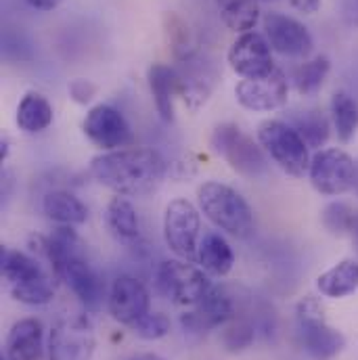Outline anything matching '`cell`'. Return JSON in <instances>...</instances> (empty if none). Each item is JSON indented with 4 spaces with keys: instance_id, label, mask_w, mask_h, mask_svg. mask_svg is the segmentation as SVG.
Here are the masks:
<instances>
[{
    "instance_id": "1",
    "label": "cell",
    "mask_w": 358,
    "mask_h": 360,
    "mask_svg": "<svg viewBox=\"0 0 358 360\" xmlns=\"http://www.w3.org/2000/svg\"><path fill=\"white\" fill-rule=\"evenodd\" d=\"M170 164L153 147H126L105 151L90 162V176L122 197L155 193L168 176Z\"/></svg>"
},
{
    "instance_id": "25",
    "label": "cell",
    "mask_w": 358,
    "mask_h": 360,
    "mask_svg": "<svg viewBox=\"0 0 358 360\" xmlns=\"http://www.w3.org/2000/svg\"><path fill=\"white\" fill-rule=\"evenodd\" d=\"M317 289L321 295L331 300H342L358 291V260L346 258L335 266L325 270L317 278Z\"/></svg>"
},
{
    "instance_id": "24",
    "label": "cell",
    "mask_w": 358,
    "mask_h": 360,
    "mask_svg": "<svg viewBox=\"0 0 358 360\" xmlns=\"http://www.w3.org/2000/svg\"><path fill=\"white\" fill-rule=\"evenodd\" d=\"M53 120H55L53 105L40 92H34V90L27 92L19 101V105H17L15 124L25 134H40V132H44L53 124Z\"/></svg>"
},
{
    "instance_id": "19",
    "label": "cell",
    "mask_w": 358,
    "mask_h": 360,
    "mask_svg": "<svg viewBox=\"0 0 358 360\" xmlns=\"http://www.w3.org/2000/svg\"><path fill=\"white\" fill-rule=\"evenodd\" d=\"M44 352V329L36 319L17 321L4 342V359L6 360H40Z\"/></svg>"
},
{
    "instance_id": "4",
    "label": "cell",
    "mask_w": 358,
    "mask_h": 360,
    "mask_svg": "<svg viewBox=\"0 0 358 360\" xmlns=\"http://www.w3.org/2000/svg\"><path fill=\"white\" fill-rule=\"evenodd\" d=\"M258 143L270 160L289 176L302 179L310 168V147L300 132L283 120H264L258 126Z\"/></svg>"
},
{
    "instance_id": "15",
    "label": "cell",
    "mask_w": 358,
    "mask_h": 360,
    "mask_svg": "<svg viewBox=\"0 0 358 360\" xmlns=\"http://www.w3.org/2000/svg\"><path fill=\"white\" fill-rule=\"evenodd\" d=\"M262 23L272 53L291 59H306L312 53L314 40L310 30L302 21L283 13H267Z\"/></svg>"
},
{
    "instance_id": "8",
    "label": "cell",
    "mask_w": 358,
    "mask_h": 360,
    "mask_svg": "<svg viewBox=\"0 0 358 360\" xmlns=\"http://www.w3.org/2000/svg\"><path fill=\"white\" fill-rule=\"evenodd\" d=\"M94 348V325L84 312L61 314L49 331V360H92Z\"/></svg>"
},
{
    "instance_id": "40",
    "label": "cell",
    "mask_w": 358,
    "mask_h": 360,
    "mask_svg": "<svg viewBox=\"0 0 358 360\" xmlns=\"http://www.w3.org/2000/svg\"><path fill=\"white\" fill-rule=\"evenodd\" d=\"M267 2H272V0H267Z\"/></svg>"
},
{
    "instance_id": "18",
    "label": "cell",
    "mask_w": 358,
    "mask_h": 360,
    "mask_svg": "<svg viewBox=\"0 0 358 360\" xmlns=\"http://www.w3.org/2000/svg\"><path fill=\"white\" fill-rule=\"evenodd\" d=\"M180 68L177 70L179 76V96L182 98V103L197 111L201 105H205V101L210 98L212 89H214V74L210 65H203L197 55L179 61Z\"/></svg>"
},
{
    "instance_id": "31",
    "label": "cell",
    "mask_w": 358,
    "mask_h": 360,
    "mask_svg": "<svg viewBox=\"0 0 358 360\" xmlns=\"http://www.w3.org/2000/svg\"><path fill=\"white\" fill-rule=\"evenodd\" d=\"M357 220L358 212L344 201H333L323 210V224L331 235H352Z\"/></svg>"
},
{
    "instance_id": "12",
    "label": "cell",
    "mask_w": 358,
    "mask_h": 360,
    "mask_svg": "<svg viewBox=\"0 0 358 360\" xmlns=\"http://www.w3.org/2000/svg\"><path fill=\"white\" fill-rule=\"evenodd\" d=\"M107 308L115 323L134 327L141 319L151 312V295L143 281L130 274H120L109 289Z\"/></svg>"
},
{
    "instance_id": "23",
    "label": "cell",
    "mask_w": 358,
    "mask_h": 360,
    "mask_svg": "<svg viewBox=\"0 0 358 360\" xmlns=\"http://www.w3.org/2000/svg\"><path fill=\"white\" fill-rule=\"evenodd\" d=\"M197 264L210 276H226L235 266V252L220 233H203L197 252Z\"/></svg>"
},
{
    "instance_id": "33",
    "label": "cell",
    "mask_w": 358,
    "mask_h": 360,
    "mask_svg": "<svg viewBox=\"0 0 358 360\" xmlns=\"http://www.w3.org/2000/svg\"><path fill=\"white\" fill-rule=\"evenodd\" d=\"M256 331L248 321H231L226 323V329L222 331V344L229 352H243L254 344Z\"/></svg>"
},
{
    "instance_id": "13",
    "label": "cell",
    "mask_w": 358,
    "mask_h": 360,
    "mask_svg": "<svg viewBox=\"0 0 358 360\" xmlns=\"http://www.w3.org/2000/svg\"><path fill=\"white\" fill-rule=\"evenodd\" d=\"M82 130L90 143L105 151H117L132 145V128L128 120L111 105H94L82 122Z\"/></svg>"
},
{
    "instance_id": "11",
    "label": "cell",
    "mask_w": 358,
    "mask_h": 360,
    "mask_svg": "<svg viewBox=\"0 0 358 360\" xmlns=\"http://www.w3.org/2000/svg\"><path fill=\"white\" fill-rule=\"evenodd\" d=\"M55 276L72 289V293L87 310L94 312L101 308L105 297V283L98 276V272L92 269L89 258L84 256V245L72 252L59 264V269L55 270Z\"/></svg>"
},
{
    "instance_id": "35",
    "label": "cell",
    "mask_w": 358,
    "mask_h": 360,
    "mask_svg": "<svg viewBox=\"0 0 358 360\" xmlns=\"http://www.w3.org/2000/svg\"><path fill=\"white\" fill-rule=\"evenodd\" d=\"M340 13L350 27H358V0H340Z\"/></svg>"
},
{
    "instance_id": "7",
    "label": "cell",
    "mask_w": 358,
    "mask_h": 360,
    "mask_svg": "<svg viewBox=\"0 0 358 360\" xmlns=\"http://www.w3.org/2000/svg\"><path fill=\"white\" fill-rule=\"evenodd\" d=\"M158 291L179 308H193L214 287L210 274L201 266L184 260H166L155 272Z\"/></svg>"
},
{
    "instance_id": "26",
    "label": "cell",
    "mask_w": 358,
    "mask_h": 360,
    "mask_svg": "<svg viewBox=\"0 0 358 360\" xmlns=\"http://www.w3.org/2000/svg\"><path fill=\"white\" fill-rule=\"evenodd\" d=\"M222 23L237 34L254 32L260 21V0H214Z\"/></svg>"
},
{
    "instance_id": "14",
    "label": "cell",
    "mask_w": 358,
    "mask_h": 360,
    "mask_svg": "<svg viewBox=\"0 0 358 360\" xmlns=\"http://www.w3.org/2000/svg\"><path fill=\"white\" fill-rule=\"evenodd\" d=\"M233 319H235L233 295L226 293L222 287L214 285L199 304H195L193 308H186L180 314V327L184 333L201 335L218 327H224Z\"/></svg>"
},
{
    "instance_id": "3",
    "label": "cell",
    "mask_w": 358,
    "mask_h": 360,
    "mask_svg": "<svg viewBox=\"0 0 358 360\" xmlns=\"http://www.w3.org/2000/svg\"><path fill=\"white\" fill-rule=\"evenodd\" d=\"M199 212L222 233L245 239L254 233V212L248 199L231 184L205 180L197 188Z\"/></svg>"
},
{
    "instance_id": "22",
    "label": "cell",
    "mask_w": 358,
    "mask_h": 360,
    "mask_svg": "<svg viewBox=\"0 0 358 360\" xmlns=\"http://www.w3.org/2000/svg\"><path fill=\"white\" fill-rule=\"evenodd\" d=\"M42 212L59 226H80L89 220V207L70 191L57 188L44 195Z\"/></svg>"
},
{
    "instance_id": "27",
    "label": "cell",
    "mask_w": 358,
    "mask_h": 360,
    "mask_svg": "<svg viewBox=\"0 0 358 360\" xmlns=\"http://www.w3.org/2000/svg\"><path fill=\"white\" fill-rule=\"evenodd\" d=\"M331 124L342 143H350L358 130V103L346 90L331 96Z\"/></svg>"
},
{
    "instance_id": "2",
    "label": "cell",
    "mask_w": 358,
    "mask_h": 360,
    "mask_svg": "<svg viewBox=\"0 0 358 360\" xmlns=\"http://www.w3.org/2000/svg\"><path fill=\"white\" fill-rule=\"evenodd\" d=\"M0 270L6 291L15 302L25 306H44L55 297V274L40 264L38 258L13 250L2 248L0 252Z\"/></svg>"
},
{
    "instance_id": "6",
    "label": "cell",
    "mask_w": 358,
    "mask_h": 360,
    "mask_svg": "<svg viewBox=\"0 0 358 360\" xmlns=\"http://www.w3.org/2000/svg\"><path fill=\"white\" fill-rule=\"evenodd\" d=\"M298 333L304 352L314 360L335 359L346 348V338L342 331L333 329L325 319V308L314 295H306L295 308Z\"/></svg>"
},
{
    "instance_id": "17",
    "label": "cell",
    "mask_w": 358,
    "mask_h": 360,
    "mask_svg": "<svg viewBox=\"0 0 358 360\" xmlns=\"http://www.w3.org/2000/svg\"><path fill=\"white\" fill-rule=\"evenodd\" d=\"M289 82L281 70L264 78H243L235 86L237 103L248 111H276L287 105Z\"/></svg>"
},
{
    "instance_id": "39",
    "label": "cell",
    "mask_w": 358,
    "mask_h": 360,
    "mask_svg": "<svg viewBox=\"0 0 358 360\" xmlns=\"http://www.w3.org/2000/svg\"><path fill=\"white\" fill-rule=\"evenodd\" d=\"M354 188H357V191H358V176H357V186H354Z\"/></svg>"
},
{
    "instance_id": "9",
    "label": "cell",
    "mask_w": 358,
    "mask_h": 360,
    "mask_svg": "<svg viewBox=\"0 0 358 360\" xmlns=\"http://www.w3.org/2000/svg\"><path fill=\"white\" fill-rule=\"evenodd\" d=\"M188 199L179 197L166 205L164 212V241L168 250L184 262H197L201 241V216Z\"/></svg>"
},
{
    "instance_id": "37",
    "label": "cell",
    "mask_w": 358,
    "mask_h": 360,
    "mask_svg": "<svg viewBox=\"0 0 358 360\" xmlns=\"http://www.w3.org/2000/svg\"><path fill=\"white\" fill-rule=\"evenodd\" d=\"M32 8H38V11H53L57 8L63 0H25Z\"/></svg>"
},
{
    "instance_id": "29",
    "label": "cell",
    "mask_w": 358,
    "mask_h": 360,
    "mask_svg": "<svg viewBox=\"0 0 358 360\" xmlns=\"http://www.w3.org/2000/svg\"><path fill=\"white\" fill-rule=\"evenodd\" d=\"M291 126L300 132V136L306 141L310 149H319L329 141V130H331L329 120L317 109L298 111L291 117Z\"/></svg>"
},
{
    "instance_id": "21",
    "label": "cell",
    "mask_w": 358,
    "mask_h": 360,
    "mask_svg": "<svg viewBox=\"0 0 358 360\" xmlns=\"http://www.w3.org/2000/svg\"><path fill=\"white\" fill-rule=\"evenodd\" d=\"M147 82L155 109L164 122L174 120V96H179V76L172 65L153 63L147 70Z\"/></svg>"
},
{
    "instance_id": "30",
    "label": "cell",
    "mask_w": 358,
    "mask_h": 360,
    "mask_svg": "<svg viewBox=\"0 0 358 360\" xmlns=\"http://www.w3.org/2000/svg\"><path fill=\"white\" fill-rule=\"evenodd\" d=\"M164 34H166V42H168L177 61H184V59L195 55L193 34L180 15H177V13L164 15Z\"/></svg>"
},
{
    "instance_id": "32",
    "label": "cell",
    "mask_w": 358,
    "mask_h": 360,
    "mask_svg": "<svg viewBox=\"0 0 358 360\" xmlns=\"http://www.w3.org/2000/svg\"><path fill=\"white\" fill-rule=\"evenodd\" d=\"M172 329V321L168 314L164 312H149L145 319H141L134 327H132V333L145 342H158V340H164Z\"/></svg>"
},
{
    "instance_id": "34",
    "label": "cell",
    "mask_w": 358,
    "mask_h": 360,
    "mask_svg": "<svg viewBox=\"0 0 358 360\" xmlns=\"http://www.w3.org/2000/svg\"><path fill=\"white\" fill-rule=\"evenodd\" d=\"M68 90H70V96L78 105H87V103L92 101V96L96 94V86L92 82H89V80H80V78L78 80H72Z\"/></svg>"
},
{
    "instance_id": "28",
    "label": "cell",
    "mask_w": 358,
    "mask_h": 360,
    "mask_svg": "<svg viewBox=\"0 0 358 360\" xmlns=\"http://www.w3.org/2000/svg\"><path fill=\"white\" fill-rule=\"evenodd\" d=\"M331 72V61L325 55H317L312 59H306L295 72H293V89L302 96L317 94L323 89L327 76Z\"/></svg>"
},
{
    "instance_id": "36",
    "label": "cell",
    "mask_w": 358,
    "mask_h": 360,
    "mask_svg": "<svg viewBox=\"0 0 358 360\" xmlns=\"http://www.w3.org/2000/svg\"><path fill=\"white\" fill-rule=\"evenodd\" d=\"M295 11L304 13V15H314L319 8H321V2L323 0H287Z\"/></svg>"
},
{
    "instance_id": "10",
    "label": "cell",
    "mask_w": 358,
    "mask_h": 360,
    "mask_svg": "<svg viewBox=\"0 0 358 360\" xmlns=\"http://www.w3.org/2000/svg\"><path fill=\"white\" fill-rule=\"evenodd\" d=\"M358 166L354 160L338 147L321 149L312 155L308 180L312 188L325 197H340L357 186Z\"/></svg>"
},
{
    "instance_id": "20",
    "label": "cell",
    "mask_w": 358,
    "mask_h": 360,
    "mask_svg": "<svg viewBox=\"0 0 358 360\" xmlns=\"http://www.w3.org/2000/svg\"><path fill=\"white\" fill-rule=\"evenodd\" d=\"M105 226L109 235L122 243H134L141 237V218L130 199L115 195L105 207Z\"/></svg>"
},
{
    "instance_id": "16",
    "label": "cell",
    "mask_w": 358,
    "mask_h": 360,
    "mask_svg": "<svg viewBox=\"0 0 358 360\" xmlns=\"http://www.w3.org/2000/svg\"><path fill=\"white\" fill-rule=\"evenodd\" d=\"M226 61L231 70L241 78H264L276 70L269 40L258 32L241 34L231 44Z\"/></svg>"
},
{
    "instance_id": "41",
    "label": "cell",
    "mask_w": 358,
    "mask_h": 360,
    "mask_svg": "<svg viewBox=\"0 0 358 360\" xmlns=\"http://www.w3.org/2000/svg\"><path fill=\"white\" fill-rule=\"evenodd\" d=\"M4 360H6V359H4Z\"/></svg>"
},
{
    "instance_id": "5",
    "label": "cell",
    "mask_w": 358,
    "mask_h": 360,
    "mask_svg": "<svg viewBox=\"0 0 358 360\" xmlns=\"http://www.w3.org/2000/svg\"><path fill=\"white\" fill-rule=\"evenodd\" d=\"M210 147L231 166V170L245 179H260L269 170V160L262 145L245 134L237 124L216 126L210 136Z\"/></svg>"
},
{
    "instance_id": "38",
    "label": "cell",
    "mask_w": 358,
    "mask_h": 360,
    "mask_svg": "<svg viewBox=\"0 0 358 360\" xmlns=\"http://www.w3.org/2000/svg\"><path fill=\"white\" fill-rule=\"evenodd\" d=\"M126 360H164L162 356H158V354H153V352H143V354H134V356H130V359Z\"/></svg>"
}]
</instances>
